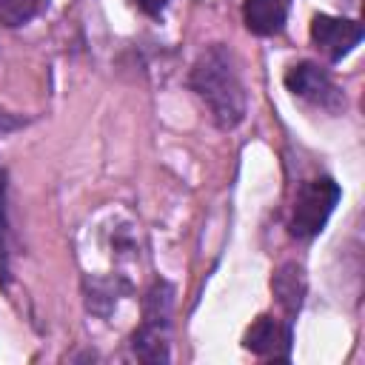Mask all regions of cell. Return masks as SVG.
Here are the masks:
<instances>
[{
    "mask_svg": "<svg viewBox=\"0 0 365 365\" xmlns=\"http://www.w3.org/2000/svg\"><path fill=\"white\" fill-rule=\"evenodd\" d=\"M188 86L205 103L211 120L220 128H237L242 123L248 108L245 88H242L234 54L222 43H211L197 57L188 74Z\"/></svg>",
    "mask_w": 365,
    "mask_h": 365,
    "instance_id": "6da1fadb",
    "label": "cell"
},
{
    "mask_svg": "<svg viewBox=\"0 0 365 365\" xmlns=\"http://www.w3.org/2000/svg\"><path fill=\"white\" fill-rule=\"evenodd\" d=\"M339 197H342V191L331 177L305 180L294 197V208H291V220H288L291 237H297V240L317 237L325 228L328 217L334 214Z\"/></svg>",
    "mask_w": 365,
    "mask_h": 365,
    "instance_id": "7a4b0ae2",
    "label": "cell"
},
{
    "mask_svg": "<svg viewBox=\"0 0 365 365\" xmlns=\"http://www.w3.org/2000/svg\"><path fill=\"white\" fill-rule=\"evenodd\" d=\"M285 86L294 97L311 103V106H319L325 111H339L345 106V97L339 91V86L328 77L325 68H319L317 63H297L285 71Z\"/></svg>",
    "mask_w": 365,
    "mask_h": 365,
    "instance_id": "3957f363",
    "label": "cell"
},
{
    "mask_svg": "<svg viewBox=\"0 0 365 365\" xmlns=\"http://www.w3.org/2000/svg\"><path fill=\"white\" fill-rule=\"evenodd\" d=\"M311 40L317 46V51L328 60V63H339L342 57H348L359 40H362V26L356 20L348 17H331V14H317L311 20Z\"/></svg>",
    "mask_w": 365,
    "mask_h": 365,
    "instance_id": "277c9868",
    "label": "cell"
},
{
    "mask_svg": "<svg viewBox=\"0 0 365 365\" xmlns=\"http://www.w3.org/2000/svg\"><path fill=\"white\" fill-rule=\"evenodd\" d=\"M291 319L279 322L271 314H262L251 322V328L242 336L245 351H251L259 359H288L291 356Z\"/></svg>",
    "mask_w": 365,
    "mask_h": 365,
    "instance_id": "5b68a950",
    "label": "cell"
},
{
    "mask_svg": "<svg viewBox=\"0 0 365 365\" xmlns=\"http://www.w3.org/2000/svg\"><path fill=\"white\" fill-rule=\"evenodd\" d=\"M288 6L285 0H245L242 3V20L245 29L257 37H274L285 29Z\"/></svg>",
    "mask_w": 365,
    "mask_h": 365,
    "instance_id": "8992f818",
    "label": "cell"
},
{
    "mask_svg": "<svg viewBox=\"0 0 365 365\" xmlns=\"http://www.w3.org/2000/svg\"><path fill=\"white\" fill-rule=\"evenodd\" d=\"M271 291L279 302V308L285 311V317H297L305 299V271L297 262H285L277 268L274 279H271Z\"/></svg>",
    "mask_w": 365,
    "mask_h": 365,
    "instance_id": "52a82bcc",
    "label": "cell"
},
{
    "mask_svg": "<svg viewBox=\"0 0 365 365\" xmlns=\"http://www.w3.org/2000/svg\"><path fill=\"white\" fill-rule=\"evenodd\" d=\"M171 308H174V288L160 279L154 282L143 297V325L168 331L171 328Z\"/></svg>",
    "mask_w": 365,
    "mask_h": 365,
    "instance_id": "ba28073f",
    "label": "cell"
},
{
    "mask_svg": "<svg viewBox=\"0 0 365 365\" xmlns=\"http://www.w3.org/2000/svg\"><path fill=\"white\" fill-rule=\"evenodd\" d=\"M131 351L137 359L143 362H151V365H165L171 359L168 354V331H157V328H148V325H140L131 336Z\"/></svg>",
    "mask_w": 365,
    "mask_h": 365,
    "instance_id": "9c48e42d",
    "label": "cell"
},
{
    "mask_svg": "<svg viewBox=\"0 0 365 365\" xmlns=\"http://www.w3.org/2000/svg\"><path fill=\"white\" fill-rule=\"evenodd\" d=\"M48 9V0H0V23L9 29L26 26Z\"/></svg>",
    "mask_w": 365,
    "mask_h": 365,
    "instance_id": "30bf717a",
    "label": "cell"
},
{
    "mask_svg": "<svg viewBox=\"0 0 365 365\" xmlns=\"http://www.w3.org/2000/svg\"><path fill=\"white\" fill-rule=\"evenodd\" d=\"M145 14H151V17H157V14H163L165 11V6H168V0H134Z\"/></svg>",
    "mask_w": 365,
    "mask_h": 365,
    "instance_id": "8fae6325",
    "label": "cell"
}]
</instances>
